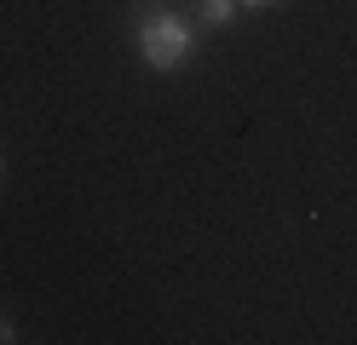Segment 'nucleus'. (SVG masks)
Returning <instances> with one entry per match:
<instances>
[{
  "mask_svg": "<svg viewBox=\"0 0 357 345\" xmlns=\"http://www.w3.org/2000/svg\"><path fill=\"white\" fill-rule=\"evenodd\" d=\"M132 35H139V58L155 69V75H173V69L190 63V46H196V29L178 12L167 6H139V17H132Z\"/></svg>",
  "mask_w": 357,
  "mask_h": 345,
  "instance_id": "1",
  "label": "nucleus"
},
{
  "mask_svg": "<svg viewBox=\"0 0 357 345\" xmlns=\"http://www.w3.org/2000/svg\"><path fill=\"white\" fill-rule=\"evenodd\" d=\"M231 17H236V0H202V23L208 29H225Z\"/></svg>",
  "mask_w": 357,
  "mask_h": 345,
  "instance_id": "2",
  "label": "nucleus"
},
{
  "mask_svg": "<svg viewBox=\"0 0 357 345\" xmlns=\"http://www.w3.org/2000/svg\"><path fill=\"white\" fill-rule=\"evenodd\" d=\"M236 6H254V12H265V6H282V0H236Z\"/></svg>",
  "mask_w": 357,
  "mask_h": 345,
  "instance_id": "3",
  "label": "nucleus"
},
{
  "mask_svg": "<svg viewBox=\"0 0 357 345\" xmlns=\"http://www.w3.org/2000/svg\"><path fill=\"white\" fill-rule=\"evenodd\" d=\"M6 339H12V322H6V316H0V345H6Z\"/></svg>",
  "mask_w": 357,
  "mask_h": 345,
  "instance_id": "4",
  "label": "nucleus"
}]
</instances>
